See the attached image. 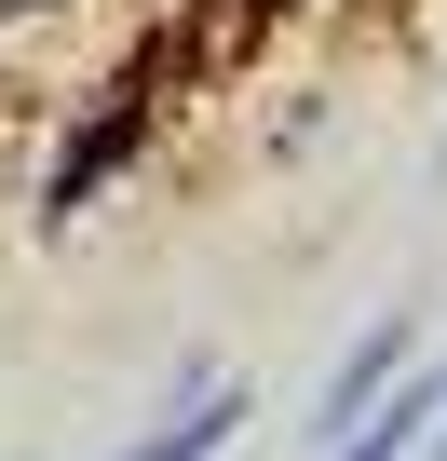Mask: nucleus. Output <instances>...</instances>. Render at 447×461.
<instances>
[{"label":"nucleus","mask_w":447,"mask_h":461,"mask_svg":"<svg viewBox=\"0 0 447 461\" xmlns=\"http://www.w3.org/2000/svg\"><path fill=\"white\" fill-rule=\"evenodd\" d=\"M420 461H447V420H434V434H420Z\"/></svg>","instance_id":"obj_5"},{"label":"nucleus","mask_w":447,"mask_h":461,"mask_svg":"<svg viewBox=\"0 0 447 461\" xmlns=\"http://www.w3.org/2000/svg\"><path fill=\"white\" fill-rule=\"evenodd\" d=\"M231 434H245V393H231V380H190V407H176V420H149L122 461H217Z\"/></svg>","instance_id":"obj_3"},{"label":"nucleus","mask_w":447,"mask_h":461,"mask_svg":"<svg viewBox=\"0 0 447 461\" xmlns=\"http://www.w3.org/2000/svg\"><path fill=\"white\" fill-rule=\"evenodd\" d=\"M136 122H149V82L122 68V82H109V109H95V122H82V136L55 149V176H41V217H55V230H68V217L95 203V176H109V163L136 149Z\"/></svg>","instance_id":"obj_1"},{"label":"nucleus","mask_w":447,"mask_h":461,"mask_svg":"<svg viewBox=\"0 0 447 461\" xmlns=\"http://www.w3.org/2000/svg\"><path fill=\"white\" fill-rule=\"evenodd\" d=\"M434 407H447V380H420V366H407V380H393V393H380V407H366L326 461H407V447L434 434Z\"/></svg>","instance_id":"obj_4"},{"label":"nucleus","mask_w":447,"mask_h":461,"mask_svg":"<svg viewBox=\"0 0 447 461\" xmlns=\"http://www.w3.org/2000/svg\"><path fill=\"white\" fill-rule=\"evenodd\" d=\"M407 353H420V326H407V312H380V326H366V353L326 380V407H312V447H339V434H353V420H366V407L407 380Z\"/></svg>","instance_id":"obj_2"},{"label":"nucleus","mask_w":447,"mask_h":461,"mask_svg":"<svg viewBox=\"0 0 447 461\" xmlns=\"http://www.w3.org/2000/svg\"><path fill=\"white\" fill-rule=\"evenodd\" d=\"M258 14H285V0H258Z\"/></svg>","instance_id":"obj_6"}]
</instances>
